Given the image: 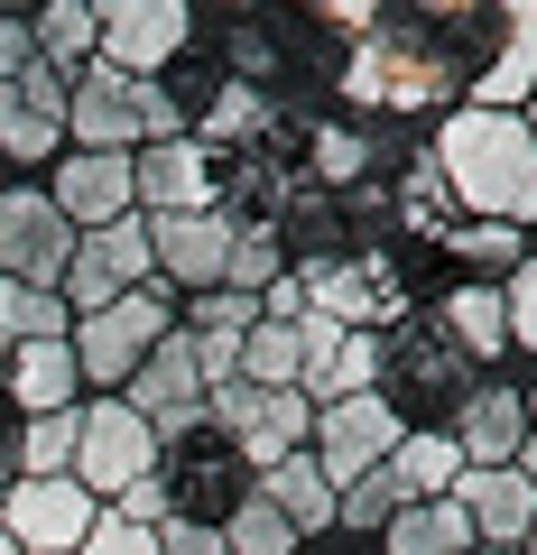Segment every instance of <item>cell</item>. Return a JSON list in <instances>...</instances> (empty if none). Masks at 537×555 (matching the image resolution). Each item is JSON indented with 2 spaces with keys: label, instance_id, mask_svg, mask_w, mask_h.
Returning a JSON list of instances; mask_svg holds the SVG:
<instances>
[{
  "label": "cell",
  "instance_id": "6da1fadb",
  "mask_svg": "<svg viewBox=\"0 0 537 555\" xmlns=\"http://www.w3.org/2000/svg\"><path fill=\"white\" fill-rule=\"evenodd\" d=\"M426 158H436L445 195H455L463 222H510V232H537V139L519 112H482V102H455V112L426 130Z\"/></svg>",
  "mask_w": 537,
  "mask_h": 555
},
{
  "label": "cell",
  "instance_id": "7a4b0ae2",
  "mask_svg": "<svg viewBox=\"0 0 537 555\" xmlns=\"http://www.w3.org/2000/svg\"><path fill=\"white\" fill-rule=\"evenodd\" d=\"M482 389V371L455 352V334L436 324V306H408L398 324H380V408L408 426V436H426V426H455V408Z\"/></svg>",
  "mask_w": 537,
  "mask_h": 555
},
{
  "label": "cell",
  "instance_id": "3957f363",
  "mask_svg": "<svg viewBox=\"0 0 537 555\" xmlns=\"http://www.w3.org/2000/svg\"><path fill=\"white\" fill-rule=\"evenodd\" d=\"M158 139H186L158 83H140V75H112V65H84V75L65 83V149L140 158V149H158Z\"/></svg>",
  "mask_w": 537,
  "mask_h": 555
},
{
  "label": "cell",
  "instance_id": "277c9868",
  "mask_svg": "<svg viewBox=\"0 0 537 555\" xmlns=\"http://www.w3.org/2000/svg\"><path fill=\"white\" fill-rule=\"evenodd\" d=\"M167 334H177V297H167L158 278L130 287L120 306H102V315H75V324H65V352H75L84 398H120V389H130V371H140Z\"/></svg>",
  "mask_w": 537,
  "mask_h": 555
},
{
  "label": "cell",
  "instance_id": "5b68a950",
  "mask_svg": "<svg viewBox=\"0 0 537 555\" xmlns=\"http://www.w3.org/2000/svg\"><path fill=\"white\" fill-rule=\"evenodd\" d=\"M158 481H167V509L195 518V528H222V518L259 491V473L241 463V444L222 436V426H204V416L177 444H158Z\"/></svg>",
  "mask_w": 537,
  "mask_h": 555
},
{
  "label": "cell",
  "instance_id": "8992f818",
  "mask_svg": "<svg viewBox=\"0 0 537 555\" xmlns=\"http://www.w3.org/2000/svg\"><path fill=\"white\" fill-rule=\"evenodd\" d=\"M195 47V10L186 0H93V65L158 83L167 65Z\"/></svg>",
  "mask_w": 537,
  "mask_h": 555
},
{
  "label": "cell",
  "instance_id": "52a82bcc",
  "mask_svg": "<svg viewBox=\"0 0 537 555\" xmlns=\"http://www.w3.org/2000/svg\"><path fill=\"white\" fill-rule=\"evenodd\" d=\"M149 473H158V436H149L120 398H84L75 408V491L112 509V500L130 491V481H149Z\"/></svg>",
  "mask_w": 537,
  "mask_h": 555
},
{
  "label": "cell",
  "instance_id": "ba28073f",
  "mask_svg": "<svg viewBox=\"0 0 537 555\" xmlns=\"http://www.w3.org/2000/svg\"><path fill=\"white\" fill-rule=\"evenodd\" d=\"M65 259H75V222L47 204V185L38 177L0 185V278L10 287H56Z\"/></svg>",
  "mask_w": 537,
  "mask_h": 555
},
{
  "label": "cell",
  "instance_id": "9c48e42d",
  "mask_svg": "<svg viewBox=\"0 0 537 555\" xmlns=\"http://www.w3.org/2000/svg\"><path fill=\"white\" fill-rule=\"evenodd\" d=\"M130 287H149V222H102V232H75V259H65L56 297L65 315H102V306H120Z\"/></svg>",
  "mask_w": 537,
  "mask_h": 555
},
{
  "label": "cell",
  "instance_id": "30bf717a",
  "mask_svg": "<svg viewBox=\"0 0 537 555\" xmlns=\"http://www.w3.org/2000/svg\"><path fill=\"white\" fill-rule=\"evenodd\" d=\"M398 436H408V426L380 408V389H371V398H334V408H316V426H306V463L343 491V481L380 473V463L398 454Z\"/></svg>",
  "mask_w": 537,
  "mask_h": 555
},
{
  "label": "cell",
  "instance_id": "8fae6325",
  "mask_svg": "<svg viewBox=\"0 0 537 555\" xmlns=\"http://www.w3.org/2000/svg\"><path fill=\"white\" fill-rule=\"evenodd\" d=\"M65 158V83L47 65L0 75V167L10 177H47Z\"/></svg>",
  "mask_w": 537,
  "mask_h": 555
},
{
  "label": "cell",
  "instance_id": "7c38bea8",
  "mask_svg": "<svg viewBox=\"0 0 537 555\" xmlns=\"http://www.w3.org/2000/svg\"><path fill=\"white\" fill-rule=\"evenodd\" d=\"M93 518H102V500H84V491H75V473L10 481V491H0V537H10L20 555H75Z\"/></svg>",
  "mask_w": 537,
  "mask_h": 555
},
{
  "label": "cell",
  "instance_id": "4fadbf2b",
  "mask_svg": "<svg viewBox=\"0 0 537 555\" xmlns=\"http://www.w3.org/2000/svg\"><path fill=\"white\" fill-rule=\"evenodd\" d=\"M222 259H232V222L222 214H158L149 222V278H158L177 306L204 297V287H222Z\"/></svg>",
  "mask_w": 537,
  "mask_h": 555
},
{
  "label": "cell",
  "instance_id": "5bb4252c",
  "mask_svg": "<svg viewBox=\"0 0 537 555\" xmlns=\"http://www.w3.org/2000/svg\"><path fill=\"white\" fill-rule=\"evenodd\" d=\"M297 343H306V371H297V398H306V408H334V398H371V389H380V334H343L334 315L306 306Z\"/></svg>",
  "mask_w": 537,
  "mask_h": 555
},
{
  "label": "cell",
  "instance_id": "9a60e30c",
  "mask_svg": "<svg viewBox=\"0 0 537 555\" xmlns=\"http://www.w3.org/2000/svg\"><path fill=\"white\" fill-rule=\"evenodd\" d=\"M38 185H47V204H56L75 232H102V222L140 214V195H130V158H102V149H65Z\"/></svg>",
  "mask_w": 537,
  "mask_h": 555
},
{
  "label": "cell",
  "instance_id": "2e32d148",
  "mask_svg": "<svg viewBox=\"0 0 537 555\" xmlns=\"http://www.w3.org/2000/svg\"><path fill=\"white\" fill-rule=\"evenodd\" d=\"M445 436H455L463 473H510L519 444H528V408H519L510 379H482V389L455 408V426H445Z\"/></svg>",
  "mask_w": 537,
  "mask_h": 555
},
{
  "label": "cell",
  "instance_id": "e0dca14e",
  "mask_svg": "<svg viewBox=\"0 0 537 555\" xmlns=\"http://www.w3.org/2000/svg\"><path fill=\"white\" fill-rule=\"evenodd\" d=\"M130 195H140V214H214V158H204L195 139H158V149H140L130 158Z\"/></svg>",
  "mask_w": 537,
  "mask_h": 555
},
{
  "label": "cell",
  "instance_id": "ac0fdd59",
  "mask_svg": "<svg viewBox=\"0 0 537 555\" xmlns=\"http://www.w3.org/2000/svg\"><path fill=\"white\" fill-rule=\"evenodd\" d=\"M528 93H537V0H500V47H491V65L473 75L463 102H482V112H519Z\"/></svg>",
  "mask_w": 537,
  "mask_h": 555
},
{
  "label": "cell",
  "instance_id": "d6986e66",
  "mask_svg": "<svg viewBox=\"0 0 537 555\" xmlns=\"http://www.w3.org/2000/svg\"><path fill=\"white\" fill-rule=\"evenodd\" d=\"M455 509L473 518V546H528V528H537V491L519 473H463L455 481Z\"/></svg>",
  "mask_w": 537,
  "mask_h": 555
},
{
  "label": "cell",
  "instance_id": "ffe728a7",
  "mask_svg": "<svg viewBox=\"0 0 537 555\" xmlns=\"http://www.w3.org/2000/svg\"><path fill=\"white\" fill-rule=\"evenodd\" d=\"M0 398H10L20 416H56V408H84L75 352H65V343H20V352H0Z\"/></svg>",
  "mask_w": 537,
  "mask_h": 555
},
{
  "label": "cell",
  "instance_id": "44dd1931",
  "mask_svg": "<svg viewBox=\"0 0 537 555\" xmlns=\"http://www.w3.org/2000/svg\"><path fill=\"white\" fill-rule=\"evenodd\" d=\"M259 500H269V509H279L287 528H297V546H316V537H334V481H324V473H316L306 454L269 463V473H259Z\"/></svg>",
  "mask_w": 537,
  "mask_h": 555
},
{
  "label": "cell",
  "instance_id": "7402d4cb",
  "mask_svg": "<svg viewBox=\"0 0 537 555\" xmlns=\"http://www.w3.org/2000/svg\"><path fill=\"white\" fill-rule=\"evenodd\" d=\"M306 426H316V408H306L297 389H259V408L241 416V463L251 473H269V463H287V454H306Z\"/></svg>",
  "mask_w": 537,
  "mask_h": 555
},
{
  "label": "cell",
  "instance_id": "603a6c76",
  "mask_svg": "<svg viewBox=\"0 0 537 555\" xmlns=\"http://www.w3.org/2000/svg\"><path fill=\"white\" fill-rule=\"evenodd\" d=\"M28 28H38V65L56 83L93 65V0H28Z\"/></svg>",
  "mask_w": 537,
  "mask_h": 555
},
{
  "label": "cell",
  "instance_id": "cb8c5ba5",
  "mask_svg": "<svg viewBox=\"0 0 537 555\" xmlns=\"http://www.w3.org/2000/svg\"><path fill=\"white\" fill-rule=\"evenodd\" d=\"M380 555H473V518L455 500H408V509L380 528Z\"/></svg>",
  "mask_w": 537,
  "mask_h": 555
},
{
  "label": "cell",
  "instance_id": "d4e9b609",
  "mask_svg": "<svg viewBox=\"0 0 537 555\" xmlns=\"http://www.w3.org/2000/svg\"><path fill=\"white\" fill-rule=\"evenodd\" d=\"M436 250H445V269H455V278H473V287H500V278L528 259V232H510V222H455Z\"/></svg>",
  "mask_w": 537,
  "mask_h": 555
},
{
  "label": "cell",
  "instance_id": "484cf974",
  "mask_svg": "<svg viewBox=\"0 0 537 555\" xmlns=\"http://www.w3.org/2000/svg\"><path fill=\"white\" fill-rule=\"evenodd\" d=\"M389 481H398V500H455V481H463V454H455V436H398V454H389Z\"/></svg>",
  "mask_w": 537,
  "mask_h": 555
},
{
  "label": "cell",
  "instance_id": "4316f807",
  "mask_svg": "<svg viewBox=\"0 0 537 555\" xmlns=\"http://www.w3.org/2000/svg\"><path fill=\"white\" fill-rule=\"evenodd\" d=\"M65 297L56 287H10L0 278V352H20V343H65Z\"/></svg>",
  "mask_w": 537,
  "mask_h": 555
},
{
  "label": "cell",
  "instance_id": "83f0119b",
  "mask_svg": "<svg viewBox=\"0 0 537 555\" xmlns=\"http://www.w3.org/2000/svg\"><path fill=\"white\" fill-rule=\"evenodd\" d=\"M297 371H306V343H297V324H251V334H241L232 379H251V389H297Z\"/></svg>",
  "mask_w": 537,
  "mask_h": 555
},
{
  "label": "cell",
  "instance_id": "f1b7e54d",
  "mask_svg": "<svg viewBox=\"0 0 537 555\" xmlns=\"http://www.w3.org/2000/svg\"><path fill=\"white\" fill-rule=\"evenodd\" d=\"M222 83H232V75H222V56L195 38V47H186V56L158 75V93H167V112H177V130H195V120L214 112V93H222Z\"/></svg>",
  "mask_w": 537,
  "mask_h": 555
},
{
  "label": "cell",
  "instance_id": "f546056e",
  "mask_svg": "<svg viewBox=\"0 0 537 555\" xmlns=\"http://www.w3.org/2000/svg\"><path fill=\"white\" fill-rule=\"evenodd\" d=\"M398 509H408V500H398L389 463H380V473H361V481H343V491H334V537H380Z\"/></svg>",
  "mask_w": 537,
  "mask_h": 555
},
{
  "label": "cell",
  "instance_id": "4dcf8cb0",
  "mask_svg": "<svg viewBox=\"0 0 537 555\" xmlns=\"http://www.w3.org/2000/svg\"><path fill=\"white\" fill-rule=\"evenodd\" d=\"M47 473H75V408L20 426V481H47Z\"/></svg>",
  "mask_w": 537,
  "mask_h": 555
},
{
  "label": "cell",
  "instance_id": "1f68e13d",
  "mask_svg": "<svg viewBox=\"0 0 537 555\" xmlns=\"http://www.w3.org/2000/svg\"><path fill=\"white\" fill-rule=\"evenodd\" d=\"M222 555H297V528H287V518L251 491L232 518H222Z\"/></svg>",
  "mask_w": 537,
  "mask_h": 555
},
{
  "label": "cell",
  "instance_id": "d6a6232c",
  "mask_svg": "<svg viewBox=\"0 0 537 555\" xmlns=\"http://www.w3.org/2000/svg\"><path fill=\"white\" fill-rule=\"evenodd\" d=\"M269 278H287V250H279V232H232V259H222V287H232V297H259Z\"/></svg>",
  "mask_w": 537,
  "mask_h": 555
},
{
  "label": "cell",
  "instance_id": "836d02e7",
  "mask_svg": "<svg viewBox=\"0 0 537 555\" xmlns=\"http://www.w3.org/2000/svg\"><path fill=\"white\" fill-rule=\"evenodd\" d=\"M500 315H510V352H537V250L500 278Z\"/></svg>",
  "mask_w": 537,
  "mask_h": 555
},
{
  "label": "cell",
  "instance_id": "e575fe53",
  "mask_svg": "<svg viewBox=\"0 0 537 555\" xmlns=\"http://www.w3.org/2000/svg\"><path fill=\"white\" fill-rule=\"evenodd\" d=\"M38 65V28H28V0H0V75H28Z\"/></svg>",
  "mask_w": 537,
  "mask_h": 555
},
{
  "label": "cell",
  "instance_id": "d590c367",
  "mask_svg": "<svg viewBox=\"0 0 537 555\" xmlns=\"http://www.w3.org/2000/svg\"><path fill=\"white\" fill-rule=\"evenodd\" d=\"M75 555H158V537H149V528H130V518H112V509H102L93 528H84V546H75Z\"/></svg>",
  "mask_w": 537,
  "mask_h": 555
},
{
  "label": "cell",
  "instance_id": "8d00e7d4",
  "mask_svg": "<svg viewBox=\"0 0 537 555\" xmlns=\"http://www.w3.org/2000/svg\"><path fill=\"white\" fill-rule=\"evenodd\" d=\"M112 518H130V528H149V537H158L167 518H177V509H167V481H158V473H149V481H130V491L112 500Z\"/></svg>",
  "mask_w": 537,
  "mask_h": 555
},
{
  "label": "cell",
  "instance_id": "74e56055",
  "mask_svg": "<svg viewBox=\"0 0 537 555\" xmlns=\"http://www.w3.org/2000/svg\"><path fill=\"white\" fill-rule=\"evenodd\" d=\"M259 324H306V278H269L259 287Z\"/></svg>",
  "mask_w": 537,
  "mask_h": 555
},
{
  "label": "cell",
  "instance_id": "f35d334b",
  "mask_svg": "<svg viewBox=\"0 0 537 555\" xmlns=\"http://www.w3.org/2000/svg\"><path fill=\"white\" fill-rule=\"evenodd\" d=\"M158 555H222V528H195V518H167Z\"/></svg>",
  "mask_w": 537,
  "mask_h": 555
},
{
  "label": "cell",
  "instance_id": "ab89813d",
  "mask_svg": "<svg viewBox=\"0 0 537 555\" xmlns=\"http://www.w3.org/2000/svg\"><path fill=\"white\" fill-rule=\"evenodd\" d=\"M20 426H28V416L10 408V398H0V491H10V481H20Z\"/></svg>",
  "mask_w": 537,
  "mask_h": 555
},
{
  "label": "cell",
  "instance_id": "60d3db41",
  "mask_svg": "<svg viewBox=\"0 0 537 555\" xmlns=\"http://www.w3.org/2000/svg\"><path fill=\"white\" fill-rule=\"evenodd\" d=\"M510 473H519V481L537 491V426H528V444H519V463H510Z\"/></svg>",
  "mask_w": 537,
  "mask_h": 555
},
{
  "label": "cell",
  "instance_id": "b9f144b4",
  "mask_svg": "<svg viewBox=\"0 0 537 555\" xmlns=\"http://www.w3.org/2000/svg\"><path fill=\"white\" fill-rule=\"evenodd\" d=\"M519 408H528V426H537V379H528V389H519Z\"/></svg>",
  "mask_w": 537,
  "mask_h": 555
},
{
  "label": "cell",
  "instance_id": "7bdbcfd3",
  "mask_svg": "<svg viewBox=\"0 0 537 555\" xmlns=\"http://www.w3.org/2000/svg\"><path fill=\"white\" fill-rule=\"evenodd\" d=\"M519 120H528V139H537V93H528V102H519Z\"/></svg>",
  "mask_w": 537,
  "mask_h": 555
},
{
  "label": "cell",
  "instance_id": "ee69618b",
  "mask_svg": "<svg viewBox=\"0 0 537 555\" xmlns=\"http://www.w3.org/2000/svg\"><path fill=\"white\" fill-rule=\"evenodd\" d=\"M473 555H510V546H473Z\"/></svg>",
  "mask_w": 537,
  "mask_h": 555
},
{
  "label": "cell",
  "instance_id": "f6af8a7d",
  "mask_svg": "<svg viewBox=\"0 0 537 555\" xmlns=\"http://www.w3.org/2000/svg\"><path fill=\"white\" fill-rule=\"evenodd\" d=\"M519 555H537V528H528V546H519Z\"/></svg>",
  "mask_w": 537,
  "mask_h": 555
},
{
  "label": "cell",
  "instance_id": "bcb514c9",
  "mask_svg": "<svg viewBox=\"0 0 537 555\" xmlns=\"http://www.w3.org/2000/svg\"><path fill=\"white\" fill-rule=\"evenodd\" d=\"M0 555H20V546H10V537H0Z\"/></svg>",
  "mask_w": 537,
  "mask_h": 555
},
{
  "label": "cell",
  "instance_id": "7dc6e473",
  "mask_svg": "<svg viewBox=\"0 0 537 555\" xmlns=\"http://www.w3.org/2000/svg\"><path fill=\"white\" fill-rule=\"evenodd\" d=\"M0 185H20V177H10V167H0Z\"/></svg>",
  "mask_w": 537,
  "mask_h": 555
}]
</instances>
